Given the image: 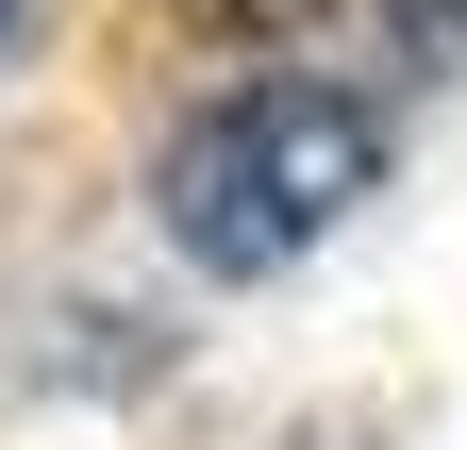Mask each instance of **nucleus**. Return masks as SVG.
<instances>
[{
	"mask_svg": "<svg viewBox=\"0 0 467 450\" xmlns=\"http://www.w3.org/2000/svg\"><path fill=\"white\" fill-rule=\"evenodd\" d=\"M384 184V100L334 84V67H267V84H217L150 167V217L201 284H284L301 251L350 234V200Z\"/></svg>",
	"mask_w": 467,
	"mask_h": 450,
	"instance_id": "f257e3e1",
	"label": "nucleus"
},
{
	"mask_svg": "<svg viewBox=\"0 0 467 450\" xmlns=\"http://www.w3.org/2000/svg\"><path fill=\"white\" fill-rule=\"evenodd\" d=\"M184 34H301V50H384V67H451L467 50V0H167Z\"/></svg>",
	"mask_w": 467,
	"mask_h": 450,
	"instance_id": "f03ea898",
	"label": "nucleus"
},
{
	"mask_svg": "<svg viewBox=\"0 0 467 450\" xmlns=\"http://www.w3.org/2000/svg\"><path fill=\"white\" fill-rule=\"evenodd\" d=\"M17 34H34V0H0V50H17Z\"/></svg>",
	"mask_w": 467,
	"mask_h": 450,
	"instance_id": "7ed1b4c3",
	"label": "nucleus"
}]
</instances>
